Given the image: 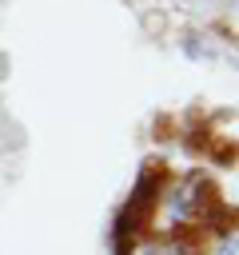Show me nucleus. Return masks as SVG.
Masks as SVG:
<instances>
[{
    "instance_id": "f03ea898",
    "label": "nucleus",
    "mask_w": 239,
    "mask_h": 255,
    "mask_svg": "<svg viewBox=\"0 0 239 255\" xmlns=\"http://www.w3.org/2000/svg\"><path fill=\"white\" fill-rule=\"evenodd\" d=\"M123 255H187V243H179V239H143V243L127 247Z\"/></svg>"
},
{
    "instance_id": "f257e3e1",
    "label": "nucleus",
    "mask_w": 239,
    "mask_h": 255,
    "mask_svg": "<svg viewBox=\"0 0 239 255\" xmlns=\"http://www.w3.org/2000/svg\"><path fill=\"white\" fill-rule=\"evenodd\" d=\"M203 203H207V195H203V183H199V179H183V183L167 195V211H171L175 223H195V219H203Z\"/></svg>"
},
{
    "instance_id": "7ed1b4c3",
    "label": "nucleus",
    "mask_w": 239,
    "mask_h": 255,
    "mask_svg": "<svg viewBox=\"0 0 239 255\" xmlns=\"http://www.w3.org/2000/svg\"><path fill=\"white\" fill-rule=\"evenodd\" d=\"M219 255H235V235H227V239L219 243Z\"/></svg>"
}]
</instances>
